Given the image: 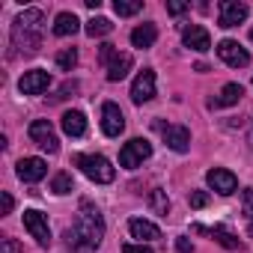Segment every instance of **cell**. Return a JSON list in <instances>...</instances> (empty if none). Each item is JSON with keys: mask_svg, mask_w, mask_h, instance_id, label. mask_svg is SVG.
Wrapping results in <instances>:
<instances>
[{"mask_svg": "<svg viewBox=\"0 0 253 253\" xmlns=\"http://www.w3.org/2000/svg\"><path fill=\"white\" fill-rule=\"evenodd\" d=\"M101 235H104V220H101V211L92 206V203H81L78 209V220L75 226L66 229V238H69V247L72 250H95L101 244Z\"/></svg>", "mask_w": 253, "mask_h": 253, "instance_id": "cell-1", "label": "cell"}, {"mask_svg": "<svg viewBox=\"0 0 253 253\" xmlns=\"http://www.w3.org/2000/svg\"><path fill=\"white\" fill-rule=\"evenodd\" d=\"M42 24H45V15L42 9H27L15 18L12 24V45L24 54H36L42 48Z\"/></svg>", "mask_w": 253, "mask_h": 253, "instance_id": "cell-2", "label": "cell"}, {"mask_svg": "<svg viewBox=\"0 0 253 253\" xmlns=\"http://www.w3.org/2000/svg\"><path fill=\"white\" fill-rule=\"evenodd\" d=\"M75 167L98 185H110L116 179V170L110 167V161L104 155H75Z\"/></svg>", "mask_w": 253, "mask_h": 253, "instance_id": "cell-3", "label": "cell"}, {"mask_svg": "<svg viewBox=\"0 0 253 253\" xmlns=\"http://www.w3.org/2000/svg\"><path fill=\"white\" fill-rule=\"evenodd\" d=\"M27 134H30V140H33V143H36L42 152H48V155H54V152L60 149L57 131H54V125H51L48 119H36V122H30Z\"/></svg>", "mask_w": 253, "mask_h": 253, "instance_id": "cell-4", "label": "cell"}, {"mask_svg": "<svg viewBox=\"0 0 253 253\" xmlns=\"http://www.w3.org/2000/svg\"><path fill=\"white\" fill-rule=\"evenodd\" d=\"M149 155H152V143L134 137V140H128V143L119 149V164H122L125 170H134V167H140Z\"/></svg>", "mask_w": 253, "mask_h": 253, "instance_id": "cell-5", "label": "cell"}, {"mask_svg": "<svg viewBox=\"0 0 253 253\" xmlns=\"http://www.w3.org/2000/svg\"><path fill=\"white\" fill-rule=\"evenodd\" d=\"M155 128L161 131L164 143H167L173 152H188V146H191V131L185 128V125H164V122H155Z\"/></svg>", "mask_w": 253, "mask_h": 253, "instance_id": "cell-6", "label": "cell"}, {"mask_svg": "<svg viewBox=\"0 0 253 253\" xmlns=\"http://www.w3.org/2000/svg\"><path fill=\"white\" fill-rule=\"evenodd\" d=\"M101 131L107 137H119L125 131V116H122V110L113 101H104L101 104Z\"/></svg>", "mask_w": 253, "mask_h": 253, "instance_id": "cell-7", "label": "cell"}, {"mask_svg": "<svg viewBox=\"0 0 253 253\" xmlns=\"http://www.w3.org/2000/svg\"><path fill=\"white\" fill-rule=\"evenodd\" d=\"M152 98H155V72L152 69H143L134 78V84H131V101L134 104H146Z\"/></svg>", "mask_w": 253, "mask_h": 253, "instance_id": "cell-8", "label": "cell"}, {"mask_svg": "<svg viewBox=\"0 0 253 253\" xmlns=\"http://www.w3.org/2000/svg\"><path fill=\"white\" fill-rule=\"evenodd\" d=\"M24 226H27V232L42 244V247H48L51 244V229H48V217L42 214V211H36V209H27L24 211Z\"/></svg>", "mask_w": 253, "mask_h": 253, "instance_id": "cell-9", "label": "cell"}, {"mask_svg": "<svg viewBox=\"0 0 253 253\" xmlns=\"http://www.w3.org/2000/svg\"><path fill=\"white\" fill-rule=\"evenodd\" d=\"M217 57H220L226 66H232V69H244V66L250 63V54H247L235 39H223V42L217 45Z\"/></svg>", "mask_w": 253, "mask_h": 253, "instance_id": "cell-10", "label": "cell"}, {"mask_svg": "<svg viewBox=\"0 0 253 253\" xmlns=\"http://www.w3.org/2000/svg\"><path fill=\"white\" fill-rule=\"evenodd\" d=\"M48 86H51V75H48L45 69L24 72V75H21V81H18V89H21L24 95H39V92H45Z\"/></svg>", "mask_w": 253, "mask_h": 253, "instance_id": "cell-11", "label": "cell"}, {"mask_svg": "<svg viewBox=\"0 0 253 253\" xmlns=\"http://www.w3.org/2000/svg\"><path fill=\"white\" fill-rule=\"evenodd\" d=\"M206 182H209V188H211V191H217V194H223V197L235 194V188H238L235 173H229V170H223V167L209 170V173H206Z\"/></svg>", "mask_w": 253, "mask_h": 253, "instance_id": "cell-12", "label": "cell"}, {"mask_svg": "<svg viewBox=\"0 0 253 253\" xmlns=\"http://www.w3.org/2000/svg\"><path fill=\"white\" fill-rule=\"evenodd\" d=\"M15 173H18L21 182H30L33 185V182H42L48 176V164L42 158H21L18 167H15Z\"/></svg>", "mask_w": 253, "mask_h": 253, "instance_id": "cell-13", "label": "cell"}, {"mask_svg": "<svg viewBox=\"0 0 253 253\" xmlns=\"http://www.w3.org/2000/svg\"><path fill=\"white\" fill-rule=\"evenodd\" d=\"M247 18V6L244 3H238V0H223L220 3V15H217V24L220 27H238L241 21Z\"/></svg>", "mask_w": 253, "mask_h": 253, "instance_id": "cell-14", "label": "cell"}, {"mask_svg": "<svg viewBox=\"0 0 253 253\" xmlns=\"http://www.w3.org/2000/svg\"><path fill=\"white\" fill-rule=\"evenodd\" d=\"M182 42H185V48H191V51H197V54H206V51L211 48V36H209V30H206V27H200V24L185 27Z\"/></svg>", "mask_w": 253, "mask_h": 253, "instance_id": "cell-15", "label": "cell"}, {"mask_svg": "<svg viewBox=\"0 0 253 253\" xmlns=\"http://www.w3.org/2000/svg\"><path fill=\"white\" fill-rule=\"evenodd\" d=\"M63 131L69 137H84L86 134V116L81 110H66L63 113Z\"/></svg>", "mask_w": 253, "mask_h": 253, "instance_id": "cell-16", "label": "cell"}, {"mask_svg": "<svg viewBox=\"0 0 253 253\" xmlns=\"http://www.w3.org/2000/svg\"><path fill=\"white\" fill-rule=\"evenodd\" d=\"M128 229H131L134 238H140V244H143V241H155V238H161V229H158L155 223L143 220V217H131V220H128Z\"/></svg>", "mask_w": 253, "mask_h": 253, "instance_id": "cell-17", "label": "cell"}, {"mask_svg": "<svg viewBox=\"0 0 253 253\" xmlns=\"http://www.w3.org/2000/svg\"><path fill=\"white\" fill-rule=\"evenodd\" d=\"M241 95H244V86H241V84H226V86L220 89V95L209 101V107H232V104L241 101Z\"/></svg>", "mask_w": 253, "mask_h": 253, "instance_id": "cell-18", "label": "cell"}, {"mask_svg": "<svg viewBox=\"0 0 253 253\" xmlns=\"http://www.w3.org/2000/svg\"><path fill=\"white\" fill-rule=\"evenodd\" d=\"M194 229H197V232H209V235H211V238H214L217 244H223L226 250H235V247H241L238 235H235V232H229L226 226H211V229H206V226H200V223H197Z\"/></svg>", "mask_w": 253, "mask_h": 253, "instance_id": "cell-19", "label": "cell"}, {"mask_svg": "<svg viewBox=\"0 0 253 253\" xmlns=\"http://www.w3.org/2000/svg\"><path fill=\"white\" fill-rule=\"evenodd\" d=\"M134 66V60H131V54H116L110 63H107V81H122L125 75H128V69Z\"/></svg>", "mask_w": 253, "mask_h": 253, "instance_id": "cell-20", "label": "cell"}, {"mask_svg": "<svg viewBox=\"0 0 253 253\" xmlns=\"http://www.w3.org/2000/svg\"><path fill=\"white\" fill-rule=\"evenodd\" d=\"M155 39H158L155 24H140V27H134V30H131V45H134V48H140V51L152 48V45H155Z\"/></svg>", "mask_w": 253, "mask_h": 253, "instance_id": "cell-21", "label": "cell"}, {"mask_svg": "<svg viewBox=\"0 0 253 253\" xmlns=\"http://www.w3.org/2000/svg\"><path fill=\"white\" fill-rule=\"evenodd\" d=\"M78 30H81V21H78L75 12H60L54 18V33L57 36H75Z\"/></svg>", "mask_w": 253, "mask_h": 253, "instance_id": "cell-22", "label": "cell"}, {"mask_svg": "<svg viewBox=\"0 0 253 253\" xmlns=\"http://www.w3.org/2000/svg\"><path fill=\"white\" fill-rule=\"evenodd\" d=\"M143 9V3L140 0H116L113 3V12L119 15V18H128V15H137Z\"/></svg>", "mask_w": 253, "mask_h": 253, "instance_id": "cell-23", "label": "cell"}, {"mask_svg": "<svg viewBox=\"0 0 253 253\" xmlns=\"http://www.w3.org/2000/svg\"><path fill=\"white\" fill-rule=\"evenodd\" d=\"M84 30H86V36H92V39H95V36H107V33L113 30V24H110L107 18H89Z\"/></svg>", "mask_w": 253, "mask_h": 253, "instance_id": "cell-24", "label": "cell"}, {"mask_svg": "<svg viewBox=\"0 0 253 253\" xmlns=\"http://www.w3.org/2000/svg\"><path fill=\"white\" fill-rule=\"evenodd\" d=\"M149 203H152V209H155L158 214H164V217H167V211H170V200H167V191L155 188V191L149 194Z\"/></svg>", "mask_w": 253, "mask_h": 253, "instance_id": "cell-25", "label": "cell"}, {"mask_svg": "<svg viewBox=\"0 0 253 253\" xmlns=\"http://www.w3.org/2000/svg\"><path fill=\"white\" fill-rule=\"evenodd\" d=\"M57 66H60L63 72H72V69L78 66V51H75V48H63V51L57 54Z\"/></svg>", "mask_w": 253, "mask_h": 253, "instance_id": "cell-26", "label": "cell"}, {"mask_svg": "<svg viewBox=\"0 0 253 253\" xmlns=\"http://www.w3.org/2000/svg\"><path fill=\"white\" fill-rule=\"evenodd\" d=\"M51 191H54V194H72V191H75L72 176H69V173H57L54 182H51Z\"/></svg>", "mask_w": 253, "mask_h": 253, "instance_id": "cell-27", "label": "cell"}, {"mask_svg": "<svg viewBox=\"0 0 253 253\" xmlns=\"http://www.w3.org/2000/svg\"><path fill=\"white\" fill-rule=\"evenodd\" d=\"M116 54H119V51H116V45H110V42H104V45L98 48V60H101L104 66H107V63H110V60H113Z\"/></svg>", "mask_w": 253, "mask_h": 253, "instance_id": "cell-28", "label": "cell"}, {"mask_svg": "<svg viewBox=\"0 0 253 253\" xmlns=\"http://www.w3.org/2000/svg\"><path fill=\"white\" fill-rule=\"evenodd\" d=\"M0 253H24V250H21V244L15 238H3L0 241Z\"/></svg>", "mask_w": 253, "mask_h": 253, "instance_id": "cell-29", "label": "cell"}, {"mask_svg": "<svg viewBox=\"0 0 253 253\" xmlns=\"http://www.w3.org/2000/svg\"><path fill=\"white\" fill-rule=\"evenodd\" d=\"M191 206H194V209H206V206H209V194H206V191H194V194H191Z\"/></svg>", "mask_w": 253, "mask_h": 253, "instance_id": "cell-30", "label": "cell"}, {"mask_svg": "<svg viewBox=\"0 0 253 253\" xmlns=\"http://www.w3.org/2000/svg\"><path fill=\"white\" fill-rule=\"evenodd\" d=\"M122 253H152V247H146V244H125Z\"/></svg>", "mask_w": 253, "mask_h": 253, "instance_id": "cell-31", "label": "cell"}, {"mask_svg": "<svg viewBox=\"0 0 253 253\" xmlns=\"http://www.w3.org/2000/svg\"><path fill=\"white\" fill-rule=\"evenodd\" d=\"M167 12H170V15H182V12H188V3H179V0H173V3H167Z\"/></svg>", "mask_w": 253, "mask_h": 253, "instance_id": "cell-32", "label": "cell"}, {"mask_svg": "<svg viewBox=\"0 0 253 253\" xmlns=\"http://www.w3.org/2000/svg\"><path fill=\"white\" fill-rule=\"evenodd\" d=\"M176 250H179V253H194V244H191L188 238H176Z\"/></svg>", "mask_w": 253, "mask_h": 253, "instance_id": "cell-33", "label": "cell"}, {"mask_svg": "<svg viewBox=\"0 0 253 253\" xmlns=\"http://www.w3.org/2000/svg\"><path fill=\"white\" fill-rule=\"evenodd\" d=\"M12 206H15L12 194H6V191H3V214H12Z\"/></svg>", "mask_w": 253, "mask_h": 253, "instance_id": "cell-34", "label": "cell"}, {"mask_svg": "<svg viewBox=\"0 0 253 253\" xmlns=\"http://www.w3.org/2000/svg\"><path fill=\"white\" fill-rule=\"evenodd\" d=\"M75 89H78V84H66V86L60 89V95H57V98H69V92H75Z\"/></svg>", "mask_w": 253, "mask_h": 253, "instance_id": "cell-35", "label": "cell"}, {"mask_svg": "<svg viewBox=\"0 0 253 253\" xmlns=\"http://www.w3.org/2000/svg\"><path fill=\"white\" fill-rule=\"evenodd\" d=\"M250 42H253V27H250Z\"/></svg>", "mask_w": 253, "mask_h": 253, "instance_id": "cell-36", "label": "cell"}, {"mask_svg": "<svg viewBox=\"0 0 253 253\" xmlns=\"http://www.w3.org/2000/svg\"><path fill=\"white\" fill-rule=\"evenodd\" d=\"M250 235H253V223H250Z\"/></svg>", "mask_w": 253, "mask_h": 253, "instance_id": "cell-37", "label": "cell"}]
</instances>
